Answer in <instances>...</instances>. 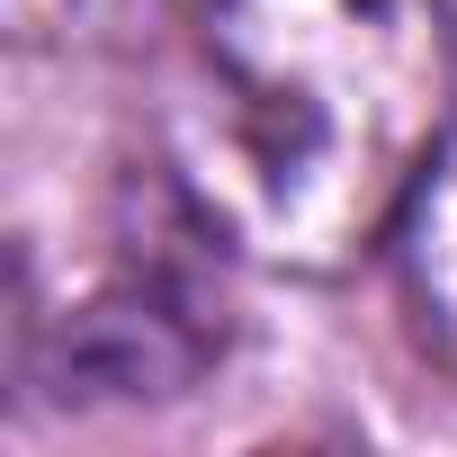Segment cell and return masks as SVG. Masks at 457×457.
<instances>
[{
  "instance_id": "cell-1",
  "label": "cell",
  "mask_w": 457,
  "mask_h": 457,
  "mask_svg": "<svg viewBox=\"0 0 457 457\" xmlns=\"http://www.w3.org/2000/svg\"><path fill=\"white\" fill-rule=\"evenodd\" d=\"M457 126L448 0H197L162 162L243 261L359 270Z\"/></svg>"
},
{
  "instance_id": "cell-2",
  "label": "cell",
  "mask_w": 457,
  "mask_h": 457,
  "mask_svg": "<svg viewBox=\"0 0 457 457\" xmlns=\"http://www.w3.org/2000/svg\"><path fill=\"white\" fill-rule=\"evenodd\" d=\"M243 252L197 215L170 162L117 197L108 261L90 287L46 296L19 270V368L63 403H162L188 395L234 332V270Z\"/></svg>"
},
{
  "instance_id": "cell-3",
  "label": "cell",
  "mask_w": 457,
  "mask_h": 457,
  "mask_svg": "<svg viewBox=\"0 0 457 457\" xmlns=\"http://www.w3.org/2000/svg\"><path fill=\"white\" fill-rule=\"evenodd\" d=\"M386 252H395V287H403V323H412L421 359L457 377V126L430 153V170L412 179Z\"/></svg>"
},
{
  "instance_id": "cell-4",
  "label": "cell",
  "mask_w": 457,
  "mask_h": 457,
  "mask_svg": "<svg viewBox=\"0 0 457 457\" xmlns=\"http://www.w3.org/2000/svg\"><path fill=\"white\" fill-rule=\"evenodd\" d=\"M0 19L37 54H144L197 19V0H0Z\"/></svg>"
}]
</instances>
